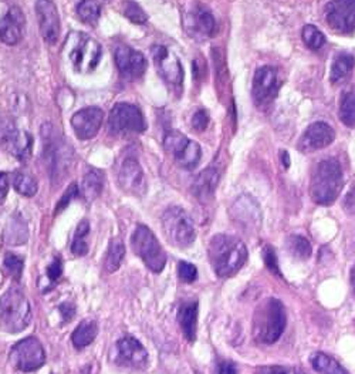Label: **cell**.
Returning a JSON list of instances; mask_svg holds the SVG:
<instances>
[{
	"label": "cell",
	"mask_w": 355,
	"mask_h": 374,
	"mask_svg": "<svg viewBox=\"0 0 355 374\" xmlns=\"http://www.w3.org/2000/svg\"><path fill=\"white\" fill-rule=\"evenodd\" d=\"M209 261L220 278H231L243 268L247 261L246 245L231 235H216L209 242Z\"/></svg>",
	"instance_id": "cell-1"
},
{
	"label": "cell",
	"mask_w": 355,
	"mask_h": 374,
	"mask_svg": "<svg viewBox=\"0 0 355 374\" xmlns=\"http://www.w3.org/2000/svg\"><path fill=\"white\" fill-rule=\"evenodd\" d=\"M43 156L48 168V174L55 184H60L71 169L73 149L68 142L55 130L52 124H44L41 129Z\"/></svg>",
	"instance_id": "cell-2"
},
{
	"label": "cell",
	"mask_w": 355,
	"mask_h": 374,
	"mask_svg": "<svg viewBox=\"0 0 355 374\" xmlns=\"http://www.w3.org/2000/svg\"><path fill=\"white\" fill-rule=\"evenodd\" d=\"M286 329V310L276 297L265 301L253 317V337L258 343L271 344L282 337Z\"/></svg>",
	"instance_id": "cell-3"
},
{
	"label": "cell",
	"mask_w": 355,
	"mask_h": 374,
	"mask_svg": "<svg viewBox=\"0 0 355 374\" xmlns=\"http://www.w3.org/2000/svg\"><path fill=\"white\" fill-rule=\"evenodd\" d=\"M343 189V169L337 160L321 161L311 176L310 195L318 205H332Z\"/></svg>",
	"instance_id": "cell-4"
},
{
	"label": "cell",
	"mask_w": 355,
	"mask_h": 374,
	"mask_svg": "<svg viewBox=\"0 0 355 374\" xmlns=\"http://www.w3.org/2000/svg\"><path fill=\"white\" fill-rule=\"evenodd\" d=\"M32 323V308L20 288H10L0 297V329L20 333Z\"/></svg>",
	"instance_id": "cell-5"
},
{
	"label": "cell",
	"mask_w": 355,
	"mask_h": 374,
	"mask_svg": "<svg viewBox=\"0 0 355 374\" xmlns=\"http://www.w3.org/2000/svg\"><path fill=\"white\" fill-rule=\"evenodd\" d=\"M162 230L169 243L176 247H188L196 238L193 221L181 207H171L164 212Z\"/></svg>",
	"instance_id": "cell-6"
},
{
	"label": "cell",
	"mask_w": 355,
	"mask_h": 374,
	"mask_svg": "<svg viewBox=\"0 0 355 374\" xmlns=\"http://www.w3.org/2000/svg\"><path fill=\"white\" fill-rule=\"evenodd\" d=\"M131 246L135 255H138L152 272L160 273L164 270L166 265V254L154 232L148 227H137L131 236Z\"/></svg>",
	"instance_id": "cell-7"
},
{
	"label": "cell",
	"mask_w": 355,
	"mask_h": 374,
	"mask_svg": "<svg viewBox=\"0 0 355 374\" xmlns=\"http://www.w3.org/2000/svg\"><path fill=\"white\" fill-rule=\"evenodd\" d=\"M67 43L68 57L75 70L84 74L95 70L103 57V50L94 39L83 33H74L67 39Z\"/></svg>",
	"instance_id": "cell-8"
},
{
	"label": "cell",
	"mask_w": 355,
	"mask_h": 374,
	"mask_svg": "<svg viewBox=\"0 0 355 374\" xmlns=\"http://www.w3.org/2000/svg\"><path fill=\"white\" fill-rule=\"evenodd\" d=\"M108 129L113 134H140L146 129L141 110L128 103H118L113 107L108 117Z\"/></svg>",
	"instance_id": "cell-9"
},
{
	"label": "cell",
	"mask_w": 355,
	"mask_h": 374,
	"mask_svg": "<svg viewBox=\"0 0 355 374\" xmlns=\"http://www.w3.org/2000/svg\"><path fill=\"white\" fill-rule=\"evenodd\" d=\"M164 147L172 154L176 164L185 169H193L200 161V145L180 131H168L164 138Z\"/></svg>",
	"instance_id": "cell-10"
},
{
	"label": "cell",
	"mask_w": 355,
	"mask_h": 374,
	"mask_svg": "<svg viewBox=\"0 0 355 374\" xmlns=\"http://www.w3.org/2000/svg\"><path fill=\"white\" fill-rule=\"evenodd\" d=\"M46 362V352L36 337H26L10 348V363L20 371L30 373Z\"/></svg>",
	"instance_id": "cell-11"
},
{
	"label": "cell",
	"mask_w": 355,
	"mask_h": 374,
	"mask_svg": "<svg viewBox=\"0 0 355 374\" xmlns=\"http://www.w3.org/2000/svg\"><path fill=\"white\" fill-rule=\"evenodd\" d=\"M152 59L155 62L160 76L166 82V84L175 90H181L184 83V68L182 64L172 52L165 46H154L151 48Z\"/></svg>",
	"instance_id": "cell-12"
},
{
	"label": "cell",
	"mask_w": 355,
	"mask_h": 374,
	"mask_svg": "<svg viewBox=\"0 0 355 374\" xmlns=\"http://www.w3.org/2000/svg\"><path fill=\"white\" fill-rule=\"evenodd\" d=\"M278 87H280V83H278L277 70L271 66L259 67L255 73V77H253L251 86V95L256 106L265 107L271 103L277 95Z\"/></svg>",
	"instance_id": "cell-13"
},
{
	"label": "cell",
	"mask_w": 355,
	"mask_h": 374,
	"mask_svg": "<svg viewBox=\"0 0 355 374\" xmlns=\"http://www.w3.org/2000/svg\"><path fill=\"white\" fill-rule=\"evenodd\" d=\"M325 20L336 32L355 30V0H332L325 6Z\"/></svg>",
	"instance_id": "cell-14"
},
{
	"label": "cell",
	"mask_w": 355,
	"mask_h": 374,
	"mask_svg": "<svg viewBox=\"0 0 355 374\" xmlns=\"http://www.w3.org/2000/svg\"><path fill=\"white\" fill-rule=\"evenodd\" d=\"M36 15L41 37L48 44H56L60 36V15L55 0H37Z\"/></svg>",
	"instance_id": "cell-15"
},
{
	"label": "cell",
	"mask_w": 355,
	"mask_h": 374,
	"mask_svg": "<svg viewBox=\"0 0 355 374\" xmlns=\"http://www.w3.org/2000/svg\"><path fill=\"white\" fill-rule=\"evenodd\" d=\"M184 24L189 36L196 40H205L215 36L216 21L209 10L202 6H193L185 12Z\"/></svg>",
	"instance_id": "cell-16"
},
{
	"label": "cell",
	"mask_w": 355,
	"mask_h": 374,
	"mask_svg": "<svg viewBox=\"0 0 355 374\" xmlns=\"http://www.w3.org/2000/svg\"><path fill=\"white\" fill-rule=\"evenodd\" d=\"M115 64L122 79L130 82L141 79L146 70L144 55L128 46H119L115 50Z\"/></svg>",
	"instance_id": "cell-17"
},
{
	"label": "cell",
	"mask_w": 355,
	"mask_h": 374,
	"mask_svg": "<svg viewBox=\"0 0 355 374\" xmlns=\"http://www.w3.org/2000/svg\"><path fill=\"white\" fill-rule=\"evenodd\" d=\"M334 138H336L334 129L332 126H328L324 121H317L313 122L311 126H309L306 131L303 133L297 147L304 154L314 153L318 151V149L328 147L334 141Z\"/></svg>",
	"instance_id": "cell-18"
},
{
	"label": "cell",
	"mask_w": 355,
	"mask_h": 374,
	"mask_svg": "<svg viewBox=\"0 0 355 374\" xmlns=\"http://www.w3.org/2000/svg\"><path fill=\"white\" fill-rule=\"evenodd\" d=\"M118 184L121 189L126 194L135 196H142L146 191V181L144 176V169L140 162L128 157L125 158L118 171Z\"/></svg>",
	"instance_id": "cell-19"
},
{
	"label": "cell",
	"mask_w": 355,
	"mask_h": 374,
	"mask_svg": "<svg viewBox=\"0 0 355 374\" xmlns=\"http://www.w3.org/2000/svg\"><path fill=\"white\" fill-rule=\"evenodd\" d=\"M104 121V113L98 107H86L71 117V127L80 140L94 138Z\"/></svg>",
	"instance_id": "cell-20"
},
{
	"label": "cell",
	"mask_w": 355,
	"mask_h": 374,
	"mask_svg": "<svg viewBox=\"0 0 355 374\" xmlns=\"http://www.w3.org/2000/svg\"><path fill=\"white\" fill-rule=\"evenodd\" d=\"M117 362L121 366L144 368L148 364V352L133 336H125L117 343Z\"/></svg>",
	"instance_id": "cell-21"
},
{
	"label": "cell",
	"mask_w": 355,
	"mask_h": 374,
	"mask_svg": "<svg viewBox=\"0 0 355 374\" xmlns=\"http://www.w3.org/2000/svg\"><path fill=\"white\" fill-rule=\"evenodd\" d=\"M26 17L20 8L13 6L8 10L5 17L0 20V40L8 46H15L23 39Z\"/></svg>",
	"instance_id": "cell-22"
},
{
	"label": "cell",
	"mask_w": 355,
	"mask_h": 374,
	"mask_svg": "<svg viewBox=\"0 0 355 374\" xmlns=\"http://www.w3.org/2000/svg\"><path fill=\"white\" fill-rule=\"evenodd\" d=\"M218 183H219V171L216 167H209L199 174L193 184V192L200 203L205 204L211 201L215 195Z\"/></svg>",
	"instance_id": "cell-23"
},
{
	"label": "cell",
	"mask_w": 355,
	"mask_h": 374,
	"mask_svg": "<svg viewBox=\"0 0 355 374\" xmlns=\"http://www.w3.org/2000/svg\"><path fill=\"white\" fill-rule=\"evenodd\" d=\"M33 138L24 131H13L5 138L8 151L20 161H26L32 154Z\"/></svg>",
	"instance_id": "cell-24"
},
{
	"label": "cell",
	"mask_w": 355,
	"mask_h": 374,
	"mask_svg": "<svg viewBox=\"0 0 355 374\" xmlns=\"http://www.w3.org/2000/svg\"><path fill=\"white\" fill-rule=\"evenodd\" d=\"M178 321L188 342H195L196 339V325H198V302L191 301L181 305L178 310Z\"/></svg>",
	"instance_id": "cell-25"
},
{
	"label": "cell",
	"mask_w": 355,
	"mask_h": 374,
	"mask_svg": "<svg viewBox=\"0 0 355 374\" xmlns=\"http://www.w3.org/2000/svg\"><path fill=\"white\" fill-rule=\"evenodd\" d=\"M233 216L246 225H251V223H259L260 221V211L256 201L250 196H242L235 203L232 208Z\"/></svg>",
	"instance_id": "cell-26"
},
{
	"label": "cell",
	"mask_w": 355,
	"mask_h": 374,
	"mask_svg": "<svg viewBox=\"0 0 355 374\" xmlns=\"http://www.w3.org/2000/svg\"><path fill=\"white\" fill-rule=\"evenodd\" d=\"M104 189V172L99 169H90L81 183V195L87 203H93Z\"/></svg>",
	"instance_id": "cell-27"
},
{
	"label": "cell",
	"mask_w": 355,
	"mask_h": 374,
	"mask_svg": "<svg viewBox=\"0 0 355 374\" xmlns=\"http://www.w3.org/2000/svg\"><path fill=\"white\" fill-rule=\"evenodd\" d=\"M355 66V59L349 53H338L332 64V71H329V80L333 84H343L348 80Z\"/></svg>",
	"instance_id": "cell-28"
},
{
	"label": "cell",
	"mask_w": 355,
	"mask_h": 374,
	"mask_svg": "<svg viewBox=\"0 0 355 374\" xmlns=\"http://www.w3.org/2000/svg\"><path fill=\"white\" fill-rule=\"evenodd\" d=\"M97 335H98V326H97L95 320L86 319L73 332L71 342H73L75 348L81 350V348L90 346L95 340Z\"/></svg>",
	"instance_id": "cell-29"
},
{
	"label": "cell",
	"mask_w": 355,
	"mask_h": 374,
	"mask_svg": "<svg viewBox=\"0 0 355 374\" xmlns=\"http://www.w3.org/2000/svg\"><path fill=\"white\" fill-rule=\"evenodd\" d=\"M29 231L26 222L20 215H13L9 219L8 227L5 230V242L9 245H21L28 241Z\"/></svg>",
	"instance_id": "cell-30"
},
{
	"label": "cell",
	"mask_w": 355,
	"mask_h": 374,
	"mask_svg": "<svg viewBox=\"0 0 355 374\" xmlns=\"http://www.w3.org/2000/svg\"><path fill=\"white\" fill-rule=\"evenodd\" d=\"M313 368L318 374H348V371L332 356L325 353H314L310 359Z\"/></svg>",
	"instance_id": "cell-31"
},
{
	"label": "cell",
	"mask_w": 355,
	"mask_h": 374,
	"mask_svg": "<svg viewBox=\"0 0 355 374\" xmlns=\"http://www.w3.org/2000/svg\"><path fill=\"white\" fill-rule=\"evenodd\" d=\"M124 256H125V246H124L122 241L121 239H113L110 242L108 251H107V255H106V261H104L106 270L108 273H113V272L118 270L122 261H124Z\"/></svg>",
	"instance_id": "cell-32"
},
{
	"label": "cell",
	"mask_w": 355,
	"mask_h": 374,
	"mask_svg": "<svg viewBox=\"0 0 355 374\" xmlns=\"http://www.w3.org/2000/svg\"><path fill=\"white\" fill-rule=\"evenodd\" d=\"M77 15L87 26H95L101 16V6L97 0H81L77 5Z\"/></svg>",
	"instance_id": "cell-33"
},
{
	"label": "cell",
	"mask_w": 355,
	"mask_h": 374,
	"mask_svg": "<svg viewBox=\"0 0 355 374\" xmlns=\"http://www.w3.org/2000/svg\"><path fill=\"white\" fill-rule=\"evenodd\" d=\"M286 246H287V251L290 252V255L294 256L296 259H300V261L309 259L313 252L311 243L309 242V239H306L304 236H300V235L290 236L286 242Z\"/></svg>",
	"instance_id": "cell-34"
},
{
	"label": "cell",
	"mask_w": 355,
	"mask_h": 374,
	"mask_svg": "<svg viewBox=\"0 0 355 374\" xmlns=\"http://www.w3.org/2000/svg\"><path fill=\"white\" fill-rule=\"evenodd\" d=\"M13 187L20 195L24 196H33L39 189L36 178L28 172H16L13 176Z\"/></svg>",
	"instance_id": "cell-35"
},
{
	"label": "cell",
	"mask_w": 355,
	"mask_h": 374,
	"mask_svg": "<svg viewBox=\"0 0 355 374\" xmlns=\"http://www.w3.org/2000/svg\"><path fill=\"white\" fill-rule=\"evenodd\" d=\"M90 232V225L87 221H81L77 227V231H75L74 241L71 245V252L75 256H84L88 252V243L86 242V236Z\"/></svg>",
	"instance_id": "cell-36"
},
{
	"label": "cell",
	"mask_w": 355,
	"mask_h": 374,
	"mask_svg": "<svg viewBox=\"0 0 355 374\" xmlns=\"http://www.w3.org/2000/svg\"><path fill=\"white\" fill-rule=\"evenodd\" d=\"M340 120L344 122V126L349 129H355V91L347 93L340 106Z\"/></svg>",
	"instance_id": "cell-37"
},
{
	"label": "cell",
	"mask_w": 355,
	"mask_h": 374,
	"mask_svg": "<svg viewBox=\"0 0 355 374\" xmlns=\"http://www.w3.org/2000/svg\"><path fill=\"white\" fill-rule=\"evenodd\" d=\"M303 40L310 50H320L325 43L324 35L316 26H313V24H307V26L303 29Z\"/></svg>",
	"instance_id": "cell-38"
},
{
	"label": "cell",
	"mask_w": 355,
	"mask_h": 374,
	"mask_svg": "<svg viewBox=\"0 0 355 374\" xmlns=\"http://www.w3.org/2000/svg\"><path fill=\"white\" fill-rule=\"evenodd\" d=\"M124 15L126 19L131 20L133 23H137V24H144L148 20V16L144 12V9L138 3H135L134 0H125Z\"/></svg>",
	"instance_id": "cell-39"
},
{
	"label": "cell",
	"mask_w": 355,
	"mask_h": 374,
	"mask_svg": "<svg viewBox=\"0 0 355 374\" xmlns=\"http://www.w3.org/2000/svg\"><path fill=\"white\" fill-rule=\"evenodd\" d=\"M5 268L13 279L20 281V278L23 275V269H24V261L17 255L9 254L5 258Z\"/></svg>",
	"instance_id": "cell-40"
},
{
	"label": "cell",
	"mask_w": 355,
	"mask_h": 374,
	"mask_svg": "<svg viewBox=\"0 0 355 374\" xmlns=\"http://www.w3.org/2000/svg\"><path fill=\"white\" fill-rule=\"evenodd\" d=\"M178 275H180V279L185 283H192L198 279V269L195 265L181 261L180 265H178Z\"/></svg>",
	"instance_id": "cell-41"
},
{
	"label": "cell",
	"mask_w": 355,
	"mask_h": 374,
	"mask_svg": "<svg viewBox=\"0 0 355 374\" xmlns=\"http://www.w3.org/2000/svg\"><path fill=\"white\" fill-rule=\"evenodd\" d=\"M262 254H263V261H265L267 269H269L271 273H274V275L282 277V272H280V269H278V262H277V256H276L274 249H273L271 246L266 245V246L263 247V252H262Z\"/></svg>",
	"instance_id": "cell-42"
},
{
	"label": "cell",
	"mask_w": 355,
	"mask_h": 374,
	"mask_svg": "<svg viewBox=\"0 0 355 374\" xmlns=\"http://www.w3.org/2000/svg\"><path fill=\"white\" fill-rule=\"evenodd\" d=\"M209 114L207 110H198L193 115H192V129L198 133H202V131H205L209 126Z\"/></svg>",
	"instance_id": "cell-43"
},
{
	"label": "cell",
	"mask_w": 355,
	"mask_h": 374,
	"mask_svg": "<svg viewBox=\"0 0 355 374\" xmlns=\"http://www.w3.org/2000/svg\"><path fill=\"white\" fill-rule=\"evenodd\" d=\"M77 195H79V187H77V184H71V185L67 188V191L64 192V195L61 196V199L59 201V204L56 205L55 214L57 215V214H60L61 211H64V209L70 205V203L73 201V199H74L75 196H77Z\"/></svg>",
	"instance_id": "cell-44"
},
{
	"label": "cell",
	"mask_w": 355,
	"mask_h": 374,
	"mask_svg": "<svg viewBox=\"0 0 355 374\" xmlns=\"http://www.w3.org/2000/svg\"><path fill=\"white\" fill-rule=\"evenodd\" d=\"M61 273H63V262H61L60 256H57V258H55V259H53V262H52V263L48 265L46 275H47V278H48V281H50V282L55 283L56 281H59V279H60Z\"/></svg>",
	"instance_id": "cell-45"
},
{
	"label": "cell",
	"mask_w": 355,
	"mask_h": 374,
	"mask_svg": "<svg viewBox=\"0 0 355 374\" xmlns=\"http://www.w3.org/2000/svg\"><path fill=\"white\" fill-rule=\"evenodd\" d=\"M258 374H303L300 370L294 367H285V366H265L259 368Z\"/></svg>",
	"instance_id": "cell-46"
},
{
	"label": "cell",
	"mask_w": 355,
	"mask_h": 374,
	"mask_svg": "<svg viewBox=\"0 0 355 374\" xmlns=\"http://www.w3.org/2000/svg\"><path fill=\"white\" fill-rule=\"evenodd\" d=\"M9 187H10L9 176L6 172H0V204H3V201L6 199Z\"/></svg>",
	"instance_id": "cell-47"
},
{
	"label": "cell",
	"mask_w": 355,
	"mask_h": 374,
	"mask_svg": "<svg viewBox=\"0 0 355 374\" xmlns=\"http://www.w3.org/2000/svg\"><path fill=\"white\" fill-rule=\"evenodd\" d=\"M344 209L349 214V215H355V188H352L345 199H344Z\"/></svg>",
	"instance_id": "cell-48"
},
{
	"label": "cell",
	"mask_w": 355,
	"mask_h": 374,
	"mask_svg": "<svg viewBox=\"0 0 355 374\" xmlns=\"http://www.w3.org/2000/svg\"><path fill=\"white\" fill-rule=\"evenodd\" d=\"M216 374H238V370L231 362H220L216 367Z\"/></svg>",
	"instance_id": "cell-49"
},
{
	"label": "cell",
	"mask_w": 355,
	"mask_h": 374,
	"mask_svg": "<svg viewBox=\"0 0 355 374\" xmlns=\"http://www.w3.org/2000/svg\"><path fill=\"white\" fill-rule=\"evenodd\" d=\"M59 312L63 315V319L67 321H70L75 313V309L71 303H63L60 308H59Z\"/></svg>",
	"instance_id": "cell-50"
},
{
	"label": "cell",
	"mask_w": 355,
	"mask_h": 374,
	"mask_svg": "<svg viewBox=\"0 0 355 374\" xmlns=\"http://www.w3.org/2000/svg\"><path fill=\"white\" fill-rule=\"evenodd\" d=\"M282 161H283V164H285L286 168L290 167V157H289V153L287 151H283L282 153Z\"/></svg>",
	"instance_id": "cell-51"
},
{
	"label": "cell",
	"mask_w": 355,
	"mask_h": 374,
	"mask_svg": "<svg viewBox=\"0 0 355 374\" xmlns=\"http://www.w3.org/2000/svg\"><path fill=\"white\" fill-rule=\"evenodd\" d=\"M351 286H352V292L355 294V265L354 268L351 269Z\"/></svg>",
	"instance_id": "cell-52"
}]
</instances>
